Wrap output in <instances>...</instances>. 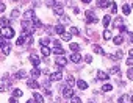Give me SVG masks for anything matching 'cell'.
Wrapping results in <instances>:
<instances>
[{
    "instance_id": "cell-1",
    "label": "cell",
    "mask_w": 133,
    "mask_h": 103,
    "mask_svg": "<svg viewBox=\"0 0 133 103\" xmlns=\"http://www.w3.org/2000/svg\"><path fill=\"white\" fill-rule=\"evenodd\" d=\"M2 36L5 38V39H11L14 36V30L11 27H5L3 30H2Z\"/></svg>"
},
{
    "instance_id": "cell-2",
    "label": "cell",
    "mask_w": 133,
    "mask_h": 103,
    "mask_svg": "<svg viewBox=\"0 0 133 103\" xmlns=\"http://www.w3.org/2000/svg\"><path fill=\"white\" fill-rule=\"evenodd\" d=\"M53 11L56 16H63V11H64V6H63V3L60 2H55L53 3Z\"/></svg>"
},
{
    "instance_id": "cell-3",
    "label": "cell",
    "mask_w": 133,
    "mask_h": 103,
    "mask_svg": "<svg viewBox=\"0 0 133 103\" xmlns=\"http://www.w3.org/2000/svg\"><path fill=\"white\" fill-rule=\"evenodd\" d=\"M86 22H92V24H96V22H99V19L94 16L92 11H86Z\"/></svg>"
},
{
    "instance_id": "cell-4",
    "label": "cell",
    "mask_w": 133,
    "mask_h": 103,
    "mask_svg": "<svg viewBox=\"0 0 133 103\" xmlns=\"http://www.w3.org/2000/svg\"><path fill=\"white\" fill-rule=\"evenodd\" d=\"M63 97L71 99V97H74V91H72L71 88H63Z\"/></svg>"
},
{
    "instance_id": "cell-5",
    "label": "cell",
    "mask_w": 133,
    "mask_h": 103,
    "mask_svg": "<svg viewBox=\"0 0 133 103\" xmlns=\"http://www.w3.org/2000/svg\"><path fill=\"white\" fill-rule=\"evenodd\" d=\"M24 17H25V20H33L34 19V11L33 9H28L24 13Z\"/></svg>"
},
{
    "instance_id": "cell-6",
    "label": "cell",
    "mask_w": 133,
    "mask_h": 103,
    "mask_svg": "<svg viewBox=\"0 0 133 103\" xmlns=\"http://www.w3.org/2000/svg\"><path fill=\"white\" fill-rule=\"evenodd\" d=\"M50 80H53V81H60V80H63V73L58 70V72H55V73H52L50 75Z\"/></svg>"
},
{
    "instance_id": "cell-7",
    "label": "cell",
    "mask_w": 133,
    "mask_h": 103,
    "mask_svg": "<svg viewBox=\"0 0 133 103\" xmlns=\"http://www.w3.org/2000/svg\"><path fill=\"white\" fill-rule=\"evenodd\" d=\"M52 52H53V53H56V55H58V56H61V55H64V49H63L61 45H55V47H53V50H52Z\"/></svg>"
},
{
    "instance_id": "cell-8",
    "label": "cell",
    "mask_w": 133,
    "mask_h": 103,
    "mask_svg": "<svg viewBox=\"0 0 133 103\" xmlns=\"http://www.w3.org/2000/svg\"><path fill=\"white\" fill-rule=\"evenodd\" d=\"M39 75H41V70H39L38 67H33V70H31V78H33V80H38Z\"/></svg>"
},
{
    "instance_id": "cell-9",
    "label": "cell",
    "mask_w": 133,
    "mask_h": 103,
    "mask_svg": "<svg viewBox=\"0 0 133 103\" xmlns=\"http://www.w3.org/2000/svg\"><path fill=\"white\" fill-rule=\"evenodd\" d=\"M77 86H78V89H82V91L88 89V83H86L85 80H78V81H77Z\"/></svg>"
},
{
    "instance_id": "cell-10",
    "label": "cell",
    "mask_w": 133,
    "mask_h": 103,
    "mask_svg": "<svg viewBox=\"0 0 133 103\" xmlns=\"http://www.w3.org/2000/svg\"><path fill=\"white\" fill-rule=\"evenodd\" d=\"M30 61H31L33 67H38V66H39V62H41V59H39L38 56H34V55H31V56H30Z\"/></svg>"
},
{
    "instance_id": "cell-11",
    "label": "cell",
    "mask_w": 133,
    "mask_h": 103,
    "mask_svg": "<svg viewBox=\"0 0 133 103\" xmlns=\"http://www.w3.org/2000/svg\"><path fill=\"white\" fill-rule=\"evenodd\" d=\"M33 99H34L36 103H44V99H42V95L39 92H33Z\"/></svg>"
},
{
    "instance_id": "cell-12",
    "label": "cell",
    "mask_w": 133,
    "mask_h": 103,
    "mask_svg": "<svg viewBox=\"0 0 133 103\" xmlns=\"http://www.w3.org/2000/svg\"><path fill=\"white\" fill-rule=\"evenodd\" d=\"M27 84H28V88H31V89H36V88H39V84H38V81H36V80H28V81H27Z\"/></svg>"
},
{
    "instance_id": "cell-13",
    "label": "cell",
    "mask_w": 133,
    "mask_h": 103,
    "mask_svg": "<svg viewBox=\"0 0 133 103\" xmlns=\"http://www.w3.org/2000/svg\"><path fill=\"white\" fill-rule=\"evenodd\" d=\"M53 30H55V33H58L60 36H61V34L66 31V28H64V25H61V24H60V25H56V27L53 28Z\"/></svg>"
},
{
    "instance_id": "cell-14",
    "label": "cell",
    "mask_w": 133,
    "mask_h": 103,
    "mask_svg": "<svg viewBox=\"0 0 133 103\" xmlns=\"http://www.w3.org/2000/svg\"><path fill=\"white\" fill-rule=\"evenodd\" d=\"M71 38H72V34H71V33H67V31H64V33L61 34V39H63V41H66V42L71 41Z\"/></svg>"
},
{
    "instance_id": "cell-15",
    "label": "cell",
    "mask_w": 133,
    "mask_h": 103,
    "mask_svg": "<svg viewBox=\"0 0 133 103\" xmlns=\"http://www.w3.org/2000/svg\"><path fill=\"white\" fill-rule=\"evenodd\" d=\"M66 58H64V56H58V58H56V64H58V66H66Z\"/></svg>"
},
{
    "instance_id": "cell-16",
    "label": "cell",
    "mask_w": 133,
    "mask_h": 103,
    "mask_svg": "<svg viewBox=\"0 0 133 103\" xmlns=\"http://www.w3.org/2000/svg\"><path fill=\"white\" fill-rule=\"evenodd\" d=\"M2 52H3V55H9V44L8 42H5L2 45Z\"/></svg>"
},
{
    "instance_id": "cell-17",
    "label": "cell",
    "mask_w": 133,
    "mask_h": 103,
    "mask_svg": "<svg viewBox=\"0 0 133 103\" xmlns=\"http://www.w3.org/2000/svg\"><path fill=\"white\" fill-rule=\"evenodd\" d=\"M97 78H99V80H108V73L99 70V72H97Z\"/></svg>"
},
{
    "instance_id": "cell-18",
    "label": "cell",
    "mask_w": 133,
    "mask_h": 103,
    "mask_svg": "<svg viewBox=\"0 0 133 103\" xmlns=\"http://www.w3.org/2000/svg\"><path fill=\"white\" fill-rule=\"evenodd\" d=\"M110 22H111V17H110V16H103V19H102L103 27H108V25H110Z\"/></svg>"
},
{
    "instance_id": "cell-19",
    "label": "cell",
    "mask_w": 133,
    "mask_h": 103,
    "mask_svg": "<svg viewBox=\"0 0 133 103\" xmlns=\"http://www.w3.org/2000/svg\"><path fill=\"white\" fill-rule=\"evenodd\" d=\"M130 11H132L130 5H127V3H125V5H122V13H124L125 16H127V14H130Z\"/></svg>"
},
{
    "instance_id": "cell-20",
    "label": "cell",
    "mask_w": 133,
    "mask_h": 103,
    "mask_svg": "<svg viewBox=\"0 0 133 103\" xmlns=\"http://www.w3.org/2000/svg\"><path fill=\"white\" fill-rule=\"evenodd\" d=\"M80 59H82V56H80L78 53H74V55H71V61H72V62H78Z\"/></svg>"
},
{
    "instance_id": "cell-21",
    "label": "cell",
    "mask_w": 133,
    "mask_h": 103,
    "mask_svg": "<svg viewBox=\"0 0 133 103\" xmlns=\"http://www.w3.org/2000/svg\"><path fill=\"white\" fill-rule=\"evenodd\" d=\"M108 5H111V3H110V0H99V6L100 8H107Z\"/></svg>"
},
{
    "instance_id": "cell-22",
    "label": "cell",
    "mask_w": 133,
    "mask_h": 103,
    "mask_svg": "<svg viewBox=\"0 0 133 103\" xmlns=\"http://www.w3.org/2000/svg\"><path fill=\"white\" fill-rule=\"evenodd\" d=\"M113 42L116 44V45H121V44L124 42V38H122V36H116V38L113 39Z\"/></svg>"
},
{
    "instance_id": "cell-23",
    "label": "cell",
    "mask_w": 133,
    "mask_h": 103,
    "mask_svg": "<svg viewBox=\"0 0 133 103\" xmlns=\"http://www.w3.org/2000/svg\"><path fill=\"white\" fill-rule=\"evenodd\" d=\"M102 91H103V92H110V91H113V86L111 84H103L102 86Z\"/></svg>"
},
{
    "instance_id": "cell-24",
    "label": "cell",
    "mask_w": 133,
    "mask_h": 103,
    "mask_svg": "<svg viewBox=\"0 0 133 103\" xmlns=\"http://www.w3.org/2000/svg\"><path fill=\"white\" fill-rule=\"evenodd\" d=\"M41 55H44V56L50 55V49L49 47H41Z\"/></svg>"
},
{
    "instance_id": "cell-25",
    "label": "cell",
    "mask_w": 133,
    "mask_h": 103,
    "mask_svg": "<svg viewBox=\"0 0 133 103\" xmlns=\"http://www.w3.org/2000/svg\"><path fill=\"white\" fill-rule=\"evenodd\" d=\"M103 39H105V41L111 39V31H110V30H105V31H103Z\"/></svg>"
},
{
    "instance_id": "cell-26",
    "label": "cell",
    "mask_w": 133,
    "mask_h": 103,
    "mask_svg": "<svg viewBox=\"0 0 133 103\" xmlns=\"http://www.w3.org/2000/svg\"><path fill=\"white\" fill-rule=\"evenodd\" d=\"M78 44H75V42H71V50L74 52V53H77V52H78Z\"/></svg>"
},
{
    "instance_id": "cell-27",
    "label": "cell",
    "mask_w": 133,
    "mask_h": 103,
    "mask_svg": "<svg viewBox=\"0 0 133 103\" xmlns=\"http://www.w3.org/2000/svg\"><path fill=\"white\" fill-rule=\"evenodd\" d=\"M122 24H124V20H122V19H116V20H114V27H119V28H122V27H124Z\"/></svg>"
},
{
    "instance_id": "cell-28",
    "label": "cell",
    "mask_w": 133,
    "mask_h": 103,
    "mask_svg": "<svg viewBox=\"0 0 133 103\" xmlns=\"http://www.w3.org/2000/svg\"><path fill=\"white\" fill-rule=\"evenodd\" d=\"M94 52L99 53V55H103V49L100 47V45H94Z\"/></svg>"
},
{
    "instance_id": "cell-29",
    "label": "cell",
    "mask_w": 133,
    "mask_h": 103,
    "mask_svg": "<svg viewBox=\"0 0 133 103\" xmlns=\"http://www.w3.org/2000/svg\"><path fill=\"white\" fill-rule=\"evenodd\" d=\"M24 42H25V36H24V34H22V36H20L19 39H17V42H16V44H17V45H22Z\"/></svg>"
},
{
    "instance_id": "cell-30",
    "label": "cell",
    "mask_w": 133,
    "mask_h": 103,
    "mask_svg": "<svg viewBox=\"0 0 133 103\" xmlns=\"http://www.w3.org/2000/svg\"><path fill=\"white\" fill-rule=\"evenodd\" d=\"M25 77H27L25 70H19V72H17V78H25Z\"/></svg>"
},
{
    "instance_id": "cell-31",
    "label": "cell",
    "mask_w": 133,
    "mask_h": 103,
    "mask_svg": "<svg viewBox=\"0 0 133 103\" xmlns=\"http://www.w3.org/2000/svg\"><path fill=\"white\" fill-rule=\"evenodd\" d=\"M69 30H71V31H69L71 34H78V33H80V31H78V28H75V27H71Z\"/></svg>"
},
{
    "instance_id": "cell-32",
    "label": "cell",
    "mask_w": 133,
    "mask_h": 103,
    "mask_svg": "<svg viewBox=\"0 0 133 103\" xmlns=\"http://www.w3.org/2000/svg\"><path fill=\"white\" fill-rule=\"evenodd\" d=\"M13 95H14V97H20V95H22V91H20V89H14V91H13Z\"/></svg>"
},
{
    "instance_id": "cell-33",
    "label": "cell",
    "mask_w": 133,
    "mask_h": 103,
    "mask_svg": "<svg viewBox=\"0 0 133 103\" xmlns=\"http://www.w3.org/2000/svg\"><path fill=\"white\" fill-rule=\"evenodd\" d=\"M0 25H2L3 28L8 27V19H0Z\"/></svg>"
},
{
    "instance_id": "cell-34",
    "label": "cell",
    "mask_w": 133,
    "mask_h": 103,
    "mask_svg": "<svg viewBox=\"0 0 133 103\" xmlns=\"http://www.w3.org/2000/svg\"><path fill=\"white\" fill-rule=\"evenodd\" d=\"M71 103H82V100L78 97H71Z\"/></svg>"
},
{
    "instance_id": "cell-35",
    "label": "cell",
    "mask_w": 133,
    "mask_h": 103,
    "mask_svg": "<svg viewBox=\"0 0 133 103\" xmlns=\"http://www.w3.org/2000/svg\"><path fill=\"white\" fill-rule=\"evenodd\" d=\"M111 13H113V14H116V13H118V6H116V3H111Z\"/></svg>"
},
{
    "instance_id": "cell-36",
    "label": "cell",
    "mask_w": 133,
    "mask_h": 103,
    "mask_svg": "<svg viewBox=\"0 0 133 103\" xmlns=\"http://www.w3.org/2000/svg\"><path fill=\"white\" fill-rule=\"evenodd\" d=\"M41 45H42V47H47V45H49V39H41Z\"/></svg>"
},
{
    "instance_id": "cell-37",
    "label": "cell",
    "mask_w": 133,
    "mask_h": 103,
    "mask_svg": "<svg viewBox=\"0 0 133 103\" xmlns=\"http://www.w3.org/2000/svg\"><path fill=\"white\" fill-rule=\"evenodd\" d=\"M17 16H19V11H17V9L11 11V17H13V19H14V17H17Z\"/></svg>"
},
{
    "instance_id": "cell-38",
    "label": "cell",
    "mask_w": 133,
    "mask_h": 103,
    "mask_svg": "<svg viewBox=\"0 0 133 103\" xmlns=\"http://www.w3.org/2000/svg\"><path fill=\"white\" fill-rule=\"evenodd\" d=\"M110 72H111V73H119V67H111Z\"/></svg>"
},
{
    "instance_id": "cell-39",
    "label": "cell",
    "mask_w": 133,
    "mask_h": 103,
    "mask_svg": "<svg viewBox=\"0 0 133 103\" xmlns=\"http://www.w3.org/2000/svg\"><path fill=\"white\" fill-rule=\"evenodd\" d=\"M74 83H75V80H74L72 77H69V78H67V84H69V86H72Z\"/></svg>"
},
{
    "instance_id": "cell-40",
    "label": "cell",
    "mask_w": 133,
    "mask_h": 103,
    "mask_svg": "<svg viewBox=\"0 0 133 103\" xmlns=\"http://www.w3.org/2000/svg\"><path fill=\"white\" fill-rule=\"evenodd\" d=\"M114 58H116V59H121V58H122V52H116V55H114Z\"/></svg>"
},
{
    "instance_id": "cell-41",
    "label": "cell",
    "mask_w": 133,
    "mask_h": 103,
    "mask_svg": "<svg viewBox=\"0 0 133 103\" xmlns=\"http://www.w3.org/2000/svg\"><path fill=\"white\" fill-rule=\"evenodd\" d=\"M33 25L34 27H41V22H39L38 19H33Z\"/></svg>"
},
{
    "instance_id": "cell-42",
    "label": "cell",
    "mask_w": 133,
    "mask_h": 103,
    "mask_svg": "<svg viewBox=\"0 0 133 103\" xmlns=\"http://www.w3.org/2000/svg\"><path fill=\"white\" fill-rule=\"evenodd\" d=\"M85 61H86V62H91V61H92V56L86 55V56H85Z\"/></svg>"
},
{
    "instance_id": "cell-43",
    "label": "cell",
    "mask_w": 133,
    "mask_h": 103,
    "mask_svg": "<svg viewBox=\"0 0 133 103\" xmlns=\"http://www.w3.org/2000/svg\"><path fill=\"white\" fill-rule=\"evenodd\" d=\"M125 62H127V66H133V58H129Z\"/></svg>"
},
{
    "instance_id": "cell-44",
    "label": "cell",
    "mask_w": 133,
    "mask_h": 103,
    "mask_svg": "<svg viewBox=\"0 0 133 103\" xmlns=\"http://www.w3.org/2000/svg\"><path fill=\"white\" fill-rule=\"evenodd\" d=\"M5 8H6V6H5V5H3V3H0V14H2V13H3V11H5Z\"/></svg>"
},
{
    "instance_id": "cell-45",
    "label": "cell",
    "mask_w": 133,
    "mask_h": 103,
    "mask_svg": "<svg viewBox=\"0 0 133 103\" xmlns=\"http://www.w3.org/2000/svg\"><path fill=\"white\" fill-rule=\"evenodd\" d=\"M125 102V97L122 95V97H119V100H118V103H124Z\"/></svg>"
},
{
    "instance_id": "cell-46",
    "label": "cell",
    "mask_w": 133,
    "mask_h": 103,
    "mask_svg": "<svg viewBox=\"0 0 133 103\" xmlns=\"http://www.w3.org/2000/svg\"><path fill=\"white\" fill-rule=\"evenodd\" d=\"M9 103H17V99H16V97H11V99H9Z\"/></svg>"
},
{
    "instance_id": "cell-47",
    "label": "cell",
    "mask_w": 133,
    "mask_h": 103,
    "mask_svg": "<svg viewBox=\"0 0 133 103\" xmlns=\"http://www.w3.org/2000/svg\"><path fill=\"white\" fill-rule=\"evenodd\" d=\"M3 44H5V38H3V36H0V47H2Z\"/></svg>"
},
{
    "instance_id": "cell-48",
    "label": "cell",
    "mask_w": 133,
    "mask_h": 103,
    "mask_svg": "<svg viewBox=\"0 0 133 103\" xmlns=\"http://www.w3.org/2000/svg\"><path fill=\"white\" fill-rule=\"evenodd\" d=\"M129 78L133 80V70H129Z\"/></svg>"
},
{
    "instance_id": "cell-49",
    "label": "cell",
    "mask_w": 133,
    "mask_h": 103,
    "mask_svg": "<svg viewBox=\"0 0 133 103\" xmlns=\"http://www.w3.org/2000/svg\"><path fill=\"white\" fill-rule=\"evenodd\" d=\"M129 55H130V58H133V49H132V50L129 52Z\"/></svg>"
},
{
    "instance_id": "cell-50",
    "label": "cell",
    "mask_w": 133,
    "mask_h": 103,
    "mask_svg": "<svg viewBox=\"0 0 133 103\" xmlns=\"http://www.w3.org/2000/svg\"><path fill=\"white\" fill-rule=\"evenodd\" d=\"M82 2H83V3H89V2H91V0H82Z\"/></svg>"
},
{
    "instance_id": "cell-51",
    "label": "cell",
    "mask_w": 133,
    "mask_h": 103,
    "mask_svg": "<svg viewBox=\"0 0 133 103\" xmlns=\"http://www.w3.org/2000/svg\"><path fill=\"white\" fill-rule=\"evenodd\" d=\"M130 38H132V42H133V33H130Z\"/></svg>"
},
{
    "instance_id": "cell-52",
    "label": "cell",
    "mask_w": 133,
    "mask_h": 103,
    "mask_svg": "<svg viewBox=\"0 0 133 103\" xmlns=\"http://www.w3.org/2000/svg\"><path fill=\"white\" fill-rule=\"evenodd\" d=\"M27 103H34V100H28V102H27Z\"/></svg>"
},
{
    "instance_id": "cell-53",
    "label": "cell",
    "mask_w": 133,
    "mask_h": 103,
    "mask_svg": "<svg viewBox=\"0 0 133 103\" xmlns=\"http://www.w3.org/2000/svg\"><path fill=\"white\" fill-rule=\"evenodd\" d=\"M130 102H132V103H133V95H132V99H130Z\"/></svg>"
}]
</instances>
